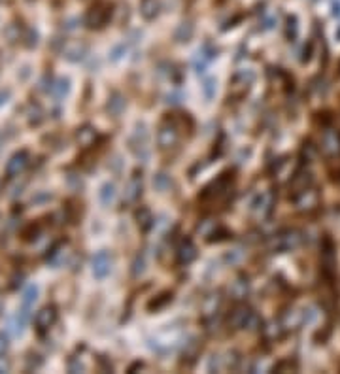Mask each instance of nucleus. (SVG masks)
Masks as SVG:
<instances>
[{
    "mask_svg": "<svg viewBox=\"0 0 340 374\" xmlns=\"http://www.w3.org/2000/svg\"><path fill=\"white\" fill-rule=\"evenodd\" d=\"M299 242H301V236H299L297 230H283V232H280L278 236L274 238V248L278 252H287V250L297 248Z\"/></svg>",
    "mask_w": 340,
    "mask_h": 374,
    "instance_id": "nucleus-1",
    "label": "nucleus"
},
{
    "mask_svg": "<svg viewBox=\"0 0 340 374\" xmlns=\"http://www.w3.org/2000/svg\"><path fill=\"white\" fill-rule=\"evenodd\" d=\"M254 321H257V317H255V314L250 310V308H236L234 312H232L231 316V323L236 329H242V327H250Z\"/></svg>",
    "mask_w": 340,
    "mask_h": 374,
    "instance_id": "nucleus-2",
    "label": "nucleus"
},
{
    "mask_svg": "<svg viewBox=\"0 0 340 374\" xmlns=\"http://www.w3.org/2000/svg\"><path fill=\"white\" fill-rule=\"evenodd\" d=\"M93 272H95V276L98 278H104L106 274L110 272V257L108 254H97L95 255V259H93Z\"/></svg>",
    "mask_w": 340,
    "mask_h": 374,
    "instance_id": "nucleus-3",
    "label": "nucleus"
},
{
    "mask_svg": "<svg viewBox=\"0 0 340 374\" xmlns=\"http://www.w3.org/2000/svg\"><path fill=\"white\" fill-rule=\"evenodd\" d=\"M178 257H180V263H191L195 257H197V248H195V244L189 238L187 240H183V244L180 246V250H178Z\"/></svg>",
    "mask_w": 340,
    "mask_h": 374,
    "instance_id": "nucleus-4",
    "label": "nucleus"
},
{
    "mask_svg": "<svg viewBox=\"0 0 340 374\" xmlns=\"http://www.w3.org/2000/svg\"><path fill=\"white\" fill-rule=\"evenodd\" d=\"M55 317H57V314H55L53 308H44V310L36 316V323H38V327L46 329V327H49L53 321H55Z\"/></svg>",
    "mask_w": 340,
    "mask_h": 374,
    "instance_id": "nucleus-5",
    "label": "nucleus"
},
{
    "mask_svg": "<svg viewBox=\"0 0 340 374\" xmlns=\"http://www.w3.org/2000/svg\"><path fill=\"white\" fill-rule=\"evenodd\" d=\"M136 219H138V225H140V229L142 230H147L149 227H151V223H153L151 212H149L147 208H140V210L136 212Z\"/></svg>",
    "mask_w": 340,
    "mask_h": 374,
    "instance_id": "nucleus-6",
    "label": "nucleus"
},
{
    "mask_svg": "<svg viewBox=\"0 0 340 374\" xmlns=\"http://www.w3.org/2000/svg\"><path fill=\"white\" fill-rule=\"evenodd\" d=\"M176 142V131L170 127V129H161L159 131V144L163 145V147H167V145H170V144H174Z\"/></svg>",
    "mask_w": 340,
    "mask_h": 374,
    "instance_id": "nucleus-7",
    "label": "nucleus"
},
{
    "mask_svg": "<svg viewBox=\"0 0 340 374\" xmlns=\"http://www.w3.org/2000/svg\"><path fill=\"white\" fill-rule=\"evenodd\" d=\"M25 163H27V153H19V155H15V157L10 161V165H8V172H10V174H15L17 170L23 169Z\"/></svg>",
    "mask_w": 340,
    "mask_h": 374,
    "instance_id": "nucleus-8",
    "label": "nucleus"
},
{
    "mask_svg": "<svg viewBox=\"0 0 340 374\" xmlns=\"http://www.w3.org/2000/svg\"><path fill=\"white\" fill-rule=\"evenodd\" d=\"M113 197H115V189H113V185H112V183L104 185V187H102V193H100L102 202H104V204H108V202L113 201Z\"/></svg>",
    "mask_w": 340,
    "mask_h": 374,
    "instance_id": "nucleus-9",
    "label": "nucleus"
},
{
    "mask_svg": "<svg viewBox=\"0 0 340 374\" xmlns=\"http://www.w3.org/2000/svg\"><path fill=\"white\" fill-rule=\"evenodd\" d=\"M287 34H289L291 38L297 36V19H295V17H291V19H289V27H287Z\"/></svg>",
    "mask_w": 340,
    "mask_h": 374,
    "instance_id": "nucleus-10",
    "label": "nucleus"
},
{
    "mask_svg": "<svg viewBox=\"0 0 340 374\" xmlns=\"http://www.w3.org/2000/svg\"><path fill=\"white\" fill-rule=\"evenodd\" d=\"M136 189H140V183H138L136 180H133L131 181V185H129V199H134V197L138 195Z\"/></svg>",
    "mask_w": 340,
    "mask_h": 374,
    "instance_id": "nucleus-11",
    "label": "nucleus"
},
{
    "mask_svg": "<svg viewBox=\"0 0 340 374\" xmlns=\"http://www.w3.org/2000/svg\"><path fill=\"white\" fill-rule=\"evenodd\" d=\"M165 183H169V178H167L165 174H159V176H155V180H153V185H157V187H163Z\"/></svg>",
    "mask_w": 340,
    "mask_h": 374,
    "instance_id": "nucleus-12",
    "label": "nucleus"
}]
</instances>
